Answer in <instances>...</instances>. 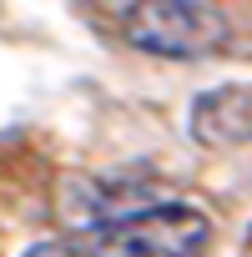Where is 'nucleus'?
I'll return each mask as SVG.
<instances>
[{
    "instance_id": "f257e3e1",
    "label": "nucleus",
    "mask_w": 252,
    "mask_h": 257,
    "mask_svg": "<svg viewBox=\"0 0 252 257\" xmlns=\"http://www.w3.org/2000/svg\"><path fill=\"white\" fill-rule=\"evenodd\" d=\"M81 242L96 257H202L212 242V222L192 202H152L142 212L91 227Z\"/></svg>"
},
{
    "instance_id": "f03ea898",
    "label": "nucleus",
    "mask_w": 252,
    "mask_h": 257,
    "mask_svg": "<svg viewBox=\"0 0 252 257\" xmlns=\"http://www.w3.org/2000/svg\"><path fill=\"white\" fill-rule=\"evenodd\" d=\"M121 36L162 61H202L227 46V16L207 0H132L121 11Z\"/></svg>"
},
{
    "instance_id": "7ed1b4c3",
    "label": "nucleus",
    "mask_w": 252,
    "mask_h": 257,
    "mask_svg": "<svg viewBox=\"0 0 252 257\" xmlns=\"http://www.w3.org/2000/svg\"><path fill=\"white\" fill-rule=\"evenodd\" d=\"M187 132L202 147H242L252 142V86L232 81V86H212L192 101L187 111Z\"/></svg>"
},
{
    "instance_id": "20e7f679",
    "label": "nucleus",
    "mask_w": 252,
    "mask_h": 257,
    "mask_svg": "<svg viewBox=\"0 0 252 257\" xmlns=\"http://www.w3.org/2000/svg\"><path fill=\"white\" fill-rule=\"evenodd\" d=\"M26 257H96L86 242H31Z\"/></svg>"
}]
</instances>
